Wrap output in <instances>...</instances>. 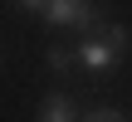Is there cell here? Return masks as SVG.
<instances>
[{"mask_svg":"<svg viewBox=\"0 0 132 122\" xmlns=\"http://www.w3.org/2000/svg\"><path fill=\"white\" fill-rule=\"evenodd\" d=\"M122 54H127V29H122V24H98L93 34H83V39H78L73 64H78V68H88V73H108V68H118V64H122Z\"/></svg>","mask_w":132,"mask_h":122,"instance_id":"obj_1","label":"cell"},{"mask_svg":"<svg viewBox=\"0 0 132 122\" xmlns=\"http://www.w3.org/2000/svg\"><path fill=\"white\" fill-rule=\"evenodd\" d=\"M44 24H54V29H73V34H93V29H98L88 0H49Z\"/></svg>","mask_w":132,"mask_h":122,"instance_id":"obj_2","label":"cell"},{"mask_svg":"<svg viewBox=\"0 0 132 122\" xmlns=\"http://www.w3.org/2000/svg\"><path fill=\"white\" fill-rule=\"evenodd\" d=\"M39 122H83V117H78V108H73V98H69V93H54V98H44Z\"/></svg>","mask_w":132,"mask_h":122,"instance_id":"obj_3","label":"cell"},{"mask_svg":"<svg viewBox=\"0 0 132 122\" xmlns=\"http://www.w3.org/2000/svg\"><path fill=\"white\" fill-rule=\"evenodd\" d=\"M83 122H122V112H113V108H98V112H88Z\"/></svg>","mask_w":132,"mask_h":122,"instance_id":"obj_4","label":"cell"},{"mask_svg":"<svg viewBox=\"0 0 132 122\" xmlns=\"http://www.w3.org/2000/svg\"><path fill=\"white\" fill-rule=\"evenodd\" d=\"M49 64H54V68H69L73 54H69V49H49Z\"/></svg>","mask_w":132,"mask_h":122,"instance_id":"obj_5","label":"cell"},{"mask_svg":"<svg viewBox=\"0 0 132 122\" xmlns=\"http://www.w3.org/2000/svg\"><path fill=\"white\" fill-rule=\"evenodd\" d=\"M20 5H24V10H34V15H44V10H49V0H20Z\"/></svg>","mask_w":132,"mask_h":122,"instance_id":"obj_6","label":"cell"}]
</instances>
